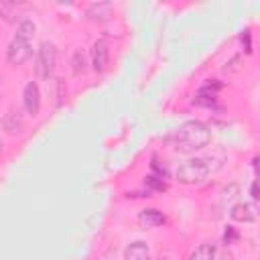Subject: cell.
Returning a JSON list of instances; mask_svg holds the SVG:
<instances>
[{
	"label": "cell",
	"instance_id": "7a4b0ae2",
	"mask_svg": "<svg viewBox=\"0 0 260 260\" xmlns=\"http://www.w3.org/2000/svg\"><path fill=\"white\" fill-rule=\"evenodd\" d=\"M209 171H211V167L207 165L205 158H191V160L183 162L175 171V177L183 185H197V183L205 181V177L209 175Z\"/></svg>",
	"mask_w": 260,
	"mask_h": 260
},
{
	"label": "cell",
	"instance_id": "3957f363",
	"mask_svg": "<svg viewBox=\"0 0 260 260\" xmlns=\"http://www.w3.org/2000/svg\"><path fill=\"white\" fill-rule=\"evenodd\" d=\"M57 67V47L49 41L41 43L39 47V53H37V73L43 77V79H49L53 75Z\"/></svg>",
	"mask_w": 260,
	"mask_h": 260
},
{
	"label": "cell",
	"instance_id": "277c9868",
	"mask_svg": "<svg viewBox=\"0 0 260 260\" xmlns=\"http://www.w3.org/2000/svg\"><path fill=\"white\" fill-rule=\"evenodd\" d=\"M30 57V41L14 37L6 49V59L10 65H22Z\"/></svg>",
	"mask_w": 260,
	"mask_h": 260
},
{
	"label": "cell",
	"instance_id": "5bb4252c",
	"mask_svg": "<svg viewBox=\"0 0 260 260\" xmlns=\"http://www.w3.org/2000/svg\"><path fill=\"white\" fill-rule=\"evenodd\" d=\"M146 183H148L152 189H158V191H162V189H165V183H162L158 177H148V179H146Z\"/></svg>",
	"mask_w": 260,
	"mask_h": 260
},
{
	"label": "cell",
	"instance_id": "52a82bcc",
	"mask_svg": "<svg viewBox=\"0 0 260 260\" xmlns=\"http://www.w3.org/2000/svg\"><path fill=\"white\" fill-rule=\"evenodd\" d=\"M22 104H24L26 114H30V116L39 114V108H41V91H39V85H37L35 81H28V83L24 85Z\"/></svg>",
	"mask_w": 260,
	"mask_h": 260
},
{
	"label": "cell",
	"instance_id": "9c48e42d",
	"mask_svg": "<svg viewBox=\"0 0 260 260\" xmlns=\"http://www.w3.org/2000/svg\"><path fill=\"white\" fill-rule=\"evenodd\" d=\"M165 213L162 211H158V209H144V211H140V215H138V223L142 225V228H156V225H160V223H165Z\"/></svg>",
	"mask_w": 260,
	"mask_h": 260
},
{
	"label": "cell",
	"instance_id": "e0dca14e",
	"mask_svg": "<svg viewBox=\"0 0 260 260\" xmlns=\"http://www.w3.org/2000/svg\"><path fill=\"white\" fill-rule=\"evenodd\" d=\"M158 260H169V258H158Z\"/></svg>",
	"mask_w": 260,
	"mask_h": 260
},
{
	"label": "cell",
	"instance_id": "5b68a950",
	"mask_svg": "<svg viewBox=\"0 0 260 260\" xmlns=\"http://www.w3.org/2000/svg\"><path fill=\"white\" fill-rule=\"evenodd\" d=\"M258 215H260L258 205H256V203H252V201H242V203H236V205L230 209V217H232L234 221H242V223L254 221Z\"/></svg>",
	"mask_w": 260,
	"mask_h": 260
},
{
	"label": "cell",
	"instance_id": "7c38bea8",
	"mask_svg": "<svg viewBox=\"0 0 260 260\" xmlns=\"http://www.w3.org/2000/svg\"><path fill=\"white\" fill-rule=\"evenodd\" d=\"M87 53L83 51V49H77L75 53H73V57H71V69H73V73H85L87 71Z\"/></svg>",
	"mask_w": 260,
	"mask_h": 260
},
{
	"label": "cell",
	"instance_id": "30bf717a",
	"mask_svg": "<svg viewBox=\"0 0 260 260\" xmlns=\"http://www.w3.org/2000/svg\"><path fill=\"white\" fill-rule=\"evenodd\" d=\"M124 260H150V252L148 246L144 242H134L126 248L124 252Z\"/></svg>",
	"mask_w": 260,
	"mask_h": 260
},
{
	"label": "cell",
	"instance_id": "8fae6325",
	"mask_svg": "<svg viewBox=\"0 0 260 260\" xmlns=\"http://www.w3.org/2000/svg\"><path fill=\"white\" fill-rule=\"evenodd\" d=\"M189 260H215V246L209 244V242L199 244V246L191 252Z\"/></svg>",
	"mask_w": 260,
	"mask_h": 260
},
{
	"label": "cell",
	"instance_id": "2e32d148",
	"mask_svg": "<svg viewBox=\"0 0 260 260\" xmlns=\"http://www.w3.org/2000/svg\"><path fill=\"white\" fill-rule=\"evenodd\" d=\"M252 197L254 199H260V185L258 183H252Z\"/></svg>",
	"mask_w": 260,
	"mask_h": 260
},
{
	"label": "cell",
	"instance_id": "ba28073f",
	"mask_svg": "<svg viewBox=\"0 0 260 260\" xmlns=\"http://www.w3.org/2000/svg\"><path fill=\"white\" fill-rule=\"evenodd\" d=\"M108 59H110V49L106 41H95L91 47V67L95 71H104L108 67Z\"/></svg>",
	"mask_w": 260,
	"mask_h": 260
},
{
	"label": "cell",
	"instance_id": "9a60e30c",
	"mask_svg": "<svg viewBox=\"0 0 260 260\" xmlns=\"http://www.w3.org/2000/svg\"><path fill=\"white\" fill-rule=\"evenodd\" d=\"M234 238H236V232H234L232 228H228V230H225V234H223V240H225V242H230V240H234Z\"/></svg>",
	"mask_w": 260,
	"mask_h": 260
},
{
	"label": "cell",
	"instance_id": "6da1fadb",
	"mask_svg": "<svg viewBox=\"0 0 260 260\" xmlns=\"http://www.w3.org/2000/svg\"><path fill=\"white\" fill-rule=\"evenodd\" d=\"M209 140H211V130L203 122H187L175 132L173 148L177 152H193L205 148Z\"/></svg>",
	"mask_w": 260,
	"mask_h": 260
},
{
	"label": "cell",
	"instance_id": "4fadbf2b",
	"mask_svg": "<svg viewBox=\"0 0 260 260\" xmlns=\"http://www.w3.org/2000/svg\"><path fill=\"white\" fill-rule=\"evenodd\" d=\"M35 22L32 20H28V18H24V20H20L18 22V26H16V37H20V39H26V41H30L32 37H35Z\"/></svg>",
	"mask_w": 260,
	"mask_h": 260
},
{
	"label": "cell",
	"instance_id": "8992f818",
	"mask_svg": "<svg viewBox=\"0 0 260 260\" xmlns=\"http://www.w3.org/2000/svg\"><path fill=\"white\" fill-rule=\"evenodd\" d=\"M22 126H24V122H22L20 110L16 106H10L6 110V114H4V118H2V130H4V134L16 136V134H20Z\"/></svg>",
	"mask_w": 260,
	"mask_h": 260
}]
</instances>
